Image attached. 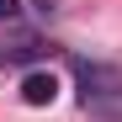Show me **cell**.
Wrapping results in <instances>:
<instances>
[{
	"instance_id": "obj_1",
	"label": "cell",
	"mask_w": 122,
	"mask_h": 122,
	"mask_svg": "<svg viewBox=\"0 0 122 122\" xmlns=\"http://www.w3.org/2000/svg\"><path fill=\"white\" fill-rule=\"evenodd\" d=\"M21 101H27V106H53V101H58V80L48 69H32L21 80Z\"/></svg>"
},
{
	"instance_id": "obj_2",
	"label": "cell",
	"mask_w": 122,
	"mask_h": 122,
	"mask_svg": "<svg viewBox=\"0 0 122 122\" xmlns=\"http://www.w3.org/2000/svg\"><path fill=\"white\" fill-rule=\"evenodd\" d=\"M37 53H43V43H37V37H16L11 48L0 43V64H27V58H37Z\"/></svg>"
},
{
	"instance_id": "obj_3",
	"label": "cell",
	"mask_w": 122,
	"mask_h": 122,
	"mask_svg": "<svg viewBox=\"0 0 122 122\" xmlns=\"http://www.w3.org/2000/svg\"><path fill=\"white\" fill-rule=\"evenodd\" d=\"M16 11H21V5H16V0H0V21H11Z\"/></svg>"
}]
</instances>
